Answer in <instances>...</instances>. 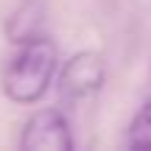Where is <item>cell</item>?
<instances>
[{
	"instance_id": "6da1fadb",
	"label": "cell",
	"mask_w": 151,
	"mask_h": 151,
	"mask_svg": "<svg viewBox=\"0 0 151 151\" xmlns=\"http://www.w3.org/2000/svg\"><path fill=\"white\" fill-rule=\"evenodd\" d=\"M56 45L48 37H34L20 42L3 73V92L14 104H34L45 95L56 73Z\"/></svg>"
},
{
	"instance_id": "7a4b0ae2",
	"label": "cell",
	"mask_w": 151,
	"mask_h": 151,
	"mask_svg": "<svg viewBox=\"0 0 151 151\" xmlns=\"http://www.w3.org/2000/svg\"><path fill=\"white\" fill-rule=\"evenodd\" d=\"M20 146L25 151H70L73 148L70 123L59 109H39L28 118Z\"/></svg>"
},
{
	"instance_id": "3957f363",
	"label": "cell",
	"mask_w": 151,
	"mask_h": 151,
	"mask_svg": "<svg viewBox=\"0 0 151 151\" xmlns=\"http://www.w3.org/2000/svg\"><path fill=\"white\" fill-rule=\"evenodd\" d=\"M104 84V62L95 53H76L59 76V95L67 104H76L81 98H90Z\"/></svg>"
},
{
	"instance_id": "277c9868",
	"label": "cell",
	"mask_w": 151,
	"mask_h": 151,
	"mask_svg": "<svg viewBox=\"0 0 151 151\" xmlns=\"http://www.w3.org/2000/svg\"><path fill=\"white\" fill-rule=\"evenodd\" d=\"M42 25H45V9H42V3H39V0H25V3L9 17L6 31H9L11 42L20 45V42L34 39V37H42Z\"/></svg>"
},
{
	"instance_id": "5b68a950",
	"label": "cell",
	"mask_w": 151,
	"mask_h": 151,
	"mask_svg": "<svg viewBox=\"0 0 151 151\" xmlns=\"http://www.w3.org/2000/svg\"><path fill=\"white\" fill-rule=\"evenodd\" d=\"M129 146L140 148V151H151V101H146V106L134 115L129 126Z\"/></svg>"
}]
</instances>
